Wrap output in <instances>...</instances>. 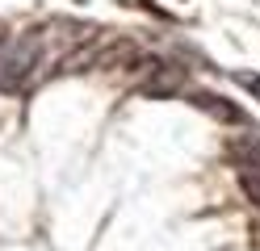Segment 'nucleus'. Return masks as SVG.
<instances>
[{
  "mask_svg": "<svg viewBox=\"0 0 260 251\" xmlns=\"http://www.w3.org/2000/svg\"><path fill=\"white\" fill-rule=\"evenodd\" d=\"M5 46H9V42H5V25H0V55H5Z\"/></svg>",
  "mask_w": 260,
  "mask_h": 251,
  "instance_id": "6",
  "label": "nucleus"
},
{
  "mask_svg": "<svg viewBox=\"0 0 260 251\" xmlns=\"http://www.w3.org/2000/svg\"><path fill=\"white\" fill-rule=\"evenodd\" d=\"M239 189H243V197L260 209V167H239Z\"/></svg>",
  "mask_w": 260,
  "mask_h": 251,
  "instance_id": "4",
  "label": "nucleus"
},
{
  "mask_svg": "<svg viewBox=\"0 0 260 251\" xmlns=\"http://www.w3.org/2000/svg\"><path fill=\"white\" fill-rule=\"evenodd\" d=\"M235 84H239V88H248V92L260 100V76H252V71H239V76H235Z\"/></svg>",
  "mask_w": 260,
  "mask_h": 251,
  "instance_id": "5",
  "label": "nucleus"
},
{
  "mask_svg": "<svg viewBox=\"0 0 260 251\" xmlns=\"http://www.w3.org/2000/svg\"><path fill=\"white\" fill-rule=\"evenodd\" d=\"M176 88H185V67L181 63H147V71L139 80L143 96H172Z\"/></svg>",
  "mask_w": 260,
  "mask_h": 251,
  "instance_id": "2",
  "label": "nucleus"
},
{
  "mask_svg": "<svg viewBox=\"0 0 260 251\" xmlns=\"http://www.w3.org/2000/svg\"><path fill=\"white\" fill-rule=\"evenodd\" d=\"M193 105H198L202 113H210L214 122H243L239 105H231V100H222L218 92H193Z\"/></svg>",
  "mask_w": 260,
  "mask_h": 251,
  "instance_id": "3",
  "label": "nucleus"
},
{
  "mask_svg": "<svg viewBox=\"0 0 260 251\" xmlns=\"http://www.w3.org/2000/svg\"><path fill=\"white\" fill-rule=\"evenodd\" d=\"M42 50H46V29H38V25L21 29L17 38L5 46V55H0V88L5 92H21L29 84V76L38 71Z\"/></svg>",
  "mask_w": 260,
  "mask_h": 251,
  "instance_id": "1",
  "label": "nucleus"
}]
</instances>
